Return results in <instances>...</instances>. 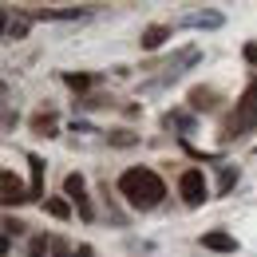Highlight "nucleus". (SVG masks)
Wrapping results in <instances>:
<instances>
[{
	"instance_id": "1",
	"label": "nucleus",
	"mask_w": 257,
	"mask_h": 257,
	"mask_svg": "<svg viewBox=\"0 0 257 257\" xmlns=\"http://www.w3.org/2000/svg\"><path fill=\"white\" fill-rule=\"evenodd\" d=\"M119 190H123V198H127L135 210H155L162 198H166V186H162V178L151 166H131V170H123Z\"/></svg>"
},
{
	"instance_id": "2",
	"label": "nucleus",
	"mask_w": 257,
	"mask_h": 257,
	"mask_svg": "<svg viewBox=\"0 0 257 257\" xmlns=\"http://www.w3.org/2000/svg\"><path fill=\"white\" fill-rule=\"evenodd\" d=\"M253 127H257V83H249V91L237 99V111L225 123L222 139H237V135H245V131H253Z\"/></svg>"
},
{
	"instance_id": "3",
	"label": "nucleus",
	"mask_w": 257,
	"mask_h": 257,
	"mask_svg": "<svg viewBox=\"0 0 257 257\" xmlns=\"http://www.w3.org/2000/svg\"><path fill=\"white\" fill-rule=\"evenodd\" d=\"M178 194H182V202L186 206H202V202H210V186H206V174L202 170H182V178H178Z\"/></svg>"
},
{
	"instance_id": "4",
	"label": "nucleus",
	"mask_w": 257,
	"mask_h": 257,
	"mask_svg": "<svg viewBox=\"0 0 257 257\" xmlns=\"http://www.w3.org/2000/svg\"><path fill=\"white\" fill-rule=\"evenodd\" d=\"M64 194L75 202V210H79V218H83V222H91V218H95L91 198H87V182H83V174H67V178H64Z\"/></svg>"
},
{
	"instance_id": "5",
	"label": "nucleus",
	"mask_w": 257,
	"mask_h": 257,
	"mask_svg": "<svg viewBox=\"0 0 257 257\" xmlns=\"http://www.w3.org/2000/svg\"><path fill=\"white\" fill-rule=\"evenodd\" d=\"M0 198H4V206H24V202H32V190H24V182L12 170H4L0 174Z\"/></svg>"
},
{
	"instance_id": "6",
	"label": "nucleus",
	"mask_w": 257,
	"mask_h": 257,
	"mask_svg": "<svg viewBox=\"0 0 257 257\" xmlns=\"http://www.w3.org/2000/svg\"><path fill=\"white\" fill-rule=\"evenodd\" d=\"M202 245L214 249V253H233V249H237V241H233L229 233H222V229H210V233L202 237Z\"/></svg>"
},
{
	"instance_id": "7",
	"label": "nucleus",
	"mask_w": 257,
	"mask_h": 257,
	"mask_svg": "<svg viewBox=\"0 0 257 257\" xmlns=\"http://www.w3.org/2000/svg\"><path fill=\"white\" fill-rule=\"evenodd\" d=\"M214 99H218V91H210V87H194V91H190V107H194V111H214V107H218Z\"/></svg>"
},
{
	"instance_id": "8",
	"label": "nucleus",
	"mask_w": 257,
	"mask_h": 257,
	"mask_svg": "<svg viewBox=\"0 0 257 257\" xmlns=\"http://www.w3.org/2000/svg\"><path fill=\"white\" fill-rule=\"evenodd\" d=\"M166 36H170V28H166V24H151V28L143 32V48H147V52H155V48H162V44H166Z\"/></svg>"
},
{
	"instance_id": "9",
	"label": "nucleus",
	"mask_w": 257,
	"mask_h": 257,
	"mask_svg": "<svg viewBox=\"0 0 257 257\" xmlns=\"http://www.w3.org/2000/svg\"><path fill=\"white\" fill-rule=\"evenodd\" d=\"M28 166H32V198H44V159L28 155Z\"/></svg>"
},
{
	"instance_id": "10",
	"label": "nucleus",
	"mask_w": 257,
	"mask_h": 257,
	"mask_svg": "<svg viewBox=\"0 0 257 257\" xmlns=\"http://www.w3.org/2000/svg\"><path fill=\"white\" fill-rule=\"evenodd\" d=\"M32 131H40V135H56V115H52V111H36V115H32Z\"/></svg>"
},
{
	"instance_id": "11",
	"label": "nucleus",
	"mask_w": 257,
	"mask_h": 257,
	"mask_svg": "<svg viewBox=\"0 0 257 257\" xmlns=\"http://www.w3.org/2000/svg\"><path fill=\"white\" fill-rule=\"evenodd\" d=\"M52 245H56L52 237H32V241H28V257H48Z\"/></svg>"
},
{
	"instance_id": "12",
	"label": "nucleus",
	"mask_w": 257,
	"mask_h": 257,
	"mask_svg": "<svg viewBox=\"0 0 257 257\" xmlns=\"http://www.w3.org/2000/svg\"><path fill=\"white\" fill-rule=\"evenodd\" d=\"M186 24H190V28H218V24H222V16H214V12L198 16V12H194V16H186Z\"/></svg>"
},
{
	"instance_id": "13",
	"label": "nucleus",
	"mask_w": 257,
	"mask_h": 257,
	"mask_svg": "<svg viewBox=\"0 0 257 257\" xmlns=\"http://www.w3.org/2000/svg\"><path fill=\"white\" fill-rule=\"evenodd\" d=\"M64 83L71 87V91H87V87H91V75H75V71H67Z\"/></svg>"
},
{
	"instance_id": "14",
	"label": "nucleus",
	"mask_w": 257,
	"mask_h": 257,
	"mask_svg": "<svg viewBox=\"0 0 257 257\" xmlns=\"http://www.w3.org/2000/svg\"><path fill=\"white\" fill-rule=\"evenodd\" d=\"M48 214H52V218H67V214H71V206H67L64 198H48Z\"/></svg>"
},
{
	"instance_id": "15",
	"label": "nucleus",
	"mask_w": 257,
	"mask_h": 257,
	"mask_svg": "<svg viewBox=\"0 0 257 257\" xmlns=\"http://www.w3.org/2000/svg\"><path fill=\"white\" fill-rule=\"evenodd\" d=\"M233 182H237V170H233V166H222V182H218V194H225L229 186H233Z\"/></svg>"
},
{
	"instance_id": "16",
	"label": "nucleus",
	"mask_w": 257,
	"mask_h": 257,
	"mask_svg": "<svg viewBox=\"0 0 257 257\" xmlns=\"http://www.w3.org/2000/svg\"><path fill=\"white\" fill-rule=\"evenodd\" d=\"M4 233H8V237H16V233H24V225L16 222V218H4Z\"/></svg>"
},
{
	"instance_id": "17",
	"label": "nucleus",
	"mask_w": 257,
	"mask_h": 257,
	"mask_svg": "<svg viewBox=\"0 0 257 257\" xmlns=\"http://www.w3.org/2000/svg\"><path fill=\"white\" fill-rule=\"evenodd\" d=\"M52 257H71V249H67L64 241H56V245H52Z\"/></svg>"
},
{
	"instance_id": "18",
	"label": "nucleus",
	"mask_w": 257,
	"mask_h": 257,
	"mask_svg": "<svg viewBox=\"0 0 257 257\" xmlns=\"http://www.w3.org/2000/svg\"><path fill=\"white\" fill-rule=\"evenodd\" d=\"M245 60H249V64H257V44H245Z\"/></svg>"
},
{
	"instance_id": "19",
	"label": "nucleus",
	"mask_w": 257,
	"mask_h": 257,
	"mask_svg": "<svg viewBox=\"0 0 257 257\" xmlns=\"http://www.w3.org/2000/svg\"><path fill=\"white\" fill-rule=\"evenodd\" d=\"M75 257H95V253H91V245H79V253H75Z\"/></svg>"
}]
</instances>
